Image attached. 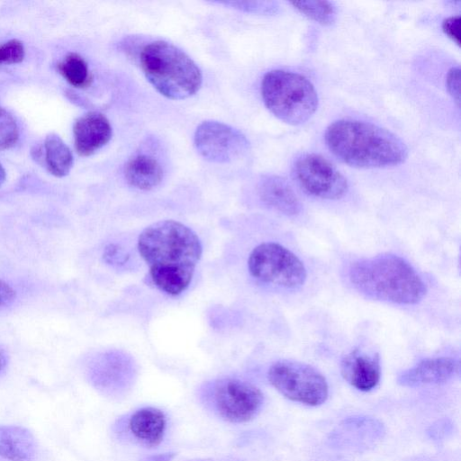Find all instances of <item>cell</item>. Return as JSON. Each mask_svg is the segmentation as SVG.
I'll use <instances>...</instances> for the list:
<instances>
[{
	"mask_svg": "<svg viewBox=\"0 0 461 461\" xmlns=\"http://www.w3.org/2000/svg\"><path fill=\"white\" fill-rule=\"evenodd\" d=\"M294 176L308 194L325 200H338L348 192L345 176L325 158L308 153L300 156L294 164Z\"/></svg>",
	"mask_w": 461,
	"mask_h": 461,
	"instance_id": "cell-8",
	"label": "cell"
},
{
	"mask_svg": "<svg viewBox=\"0 0 461 461\" xmlns=\"http://www.w3.org/2000/svg\"><path fill=\"white\" fill-rule=\"evenodd\" d=\"M25 57V49L22 41L10 40L0 44V65L20 63Z\"/></svg>",
	"mask_w": 461,
	"mask_h": 461,
	"instance_id": "cell-22",
	"label": "cell"
},
{
	"mask_svg": "<svg viewBox=\"0 0 461 461\" xmlns=\"http://www.w3.org/2000/svg\"><path fill=\"white\" fill-rule=\"evenodd\" d=\"M165 414L157 408L145 407L136 411L129 420V429L143 445L154 447L161 443L166 430Z\"/></svg>",
	"mask_w": 461,
	"mask_h": 461,
	"instance_id": "cell-15",
	"label": "cell"
},
{
	"mask_svg": "<svg viewBox=\"0 0 461 461\" xmlns=\"http://www.w3.org/2000/svg\"><path fill=\"white\" fill-rule=\"evenodd\" d=\"M248 269L256 280L285 289L301 287L307 276L302 260L276 242H263L249 253Z\"/></svg>",
	"mask_w": 461,
	"mask_h": 461,
	"instance_id": "cell-6",
	"label": "cell"
},
{
	"mask_svg": "<svg viewBox=\"0 0 461 461\" xmlns=\"http://www.w3.org/2000/svg\"><path fill=\"white\" fill-rule=\"evenodd\" d=\"M60 75L73 86L88 87L93 80L88 65L85 59L77 53H68L59 64Z\"/></svg>",
	"mask_w": 461,
	"mask_h": 461,
	"instance_id": "cell-19",
	"label": "cell"
},
{
	"mask_svg": "<svg viewBox=\"0 0 461 461\" xmlns=\"http://www.w3.org/2000/svg\"><path fill=\"white\" fill-rule=\"evenodd\" d=\"M5 171L4 169V167H2V165L0 164V187L2 186V185L4 184L5 180Z\"/></svg>",
	"mask_w": 461,
	"mask_h": 461,
	"instance_id": "cell-29",
	"label": "cell"
},
{
	"mask_svg": "<svg viewBox=\"0 0 461 461\" xmlns=\"http://www.w3.org/2000/svg\"><path fill=\"white\" fill-rule=\"evenodd\" d=\"M194 141L205 159L219 164L242 158L249 148V140L240 131L215 121L203 122L194 132Z\"/></svg>",
	"mask_w": 461,
	"mask_h": 461,
	"instance_id": "cell-9",
	"label": "cell"
},
{
	"mask_svg": "<svg viewBox=\"0 0 461 461\" xmlns=\"http://www.w3.org/2000/svg\"><path fill=\"white\" fill-rule=\"evenodd\" d=\"M36 153V158L43 160L50 173L55 176H67L73 166L70 149L57 134H49L44 140L42 148Z\"/></svg>",
	"mask_w": 461,
	"mask_h": 461,
	"instance_id": "cell-18",
	"label": "cell"
},
{
	"mask_svg": "<svg viewBox=\"0 0 461 461\" xmlns=\"http://www.w3.org/2000/svg\"><path fill=\"white\" fill-rule=\"evenodd\" d=\"M137 246L153 284L169 295H178L189 286L203 253L197 234L175 220L147 226L139 235Z\"/></svg>",
	"mask_w": 461,
	"mask_h": 461,
	"instance_id": "cell-1",
	"label": "cell"
},
{
	"mask_svg": "<svg viewBox=\"0 0 461 461\" xmlns=\"http://www.w3.org/2000/svg\"><path fill=\"white\" fill-rule=\"evenodd\" d=\"M15 297V291L6 282L0 280V308L9 304Z\"/></svg>",
	"mask_w": 461,
	"mask_h": 461,
	"instance_id": "cell-26",
	"label": "cell"
},
{
	"mask_svg": "<svg viewBox=\"0 0 461 461\" xmlns=\"http://www.w3.org/2000/svg\"><path fill=\"white\" fill-rule=\"evenodd\" d=\"M340 370L348 384L357 390L367 392L380 381V358L375 352L356 348L343 357Z\"/></svg>",
	"mask_w": 461,
	"mask_h": 461,
	"instance_id": "cell-11",
	"label": "cell"
},
{
	"mask_svg": "<svg viewBox=\"0 0 461 461\" xmlns=\"http://www.w3.org/2000/svg\"><path fill=\"white\" fill-rule=\"evenodd\" d=\"M221 5H229L235 9L256 14H276L278 5L272 1H244V2H219Z\"/></svg>",
	"mask_w": 461,
	"mask_h": 461,
	"instance_id": "cell-23",
	"label": "cell"
},
{
	"mask_svg": "<svg viewBox=\"0 0 461 461\" xmlns=\"http://www.w3.org/2000/svg\"><path fill=\"white\" fill-rule=\"evenodd\" d=\"M73 134L77 152L80 156L87 157L110 141L113 130L110 122L103 113L90 112L75 122Z\"/></svg>",
	"mask_w": 461,
	"mask_h": 461,
	"instance_id": "cell-12",
	"label": "cell"
},
{
	"mask_svg": "<svg viewBox=\"0 0 461 461\" xmlns=\"http://www.w3.org/2000/svg\"><path fill=\"white\" fill-rule=\"evenodd\" d=\"M36 441L25 428L0 426V456L8 461H32L36 455Z\"/></svg>",
	"mask_w": 461,
	"mask_h": 461,
	"instance_id": "cell-16",
	"label": "cell"
},
{
	"mask_svg": "<svg viewBox=\"0 0 461 461\" xmlns=\"http://www.w3.org/2000/svg\"><path fill=\"white\" fill-rule=\"evenodd\" d=\"M172 457L173 454L157 455L149 457L148 461H170Z\"/></svg>",
	"mask_w": 461,
	"mask_h": 461,
	"instance_id": "cell-27",
	"label": "cell"
},
{
	"mask_svg": "<svg viewBox=\"0 0 461 461\" xmlns=\"http://www.w3.org/2000/svg\"><path fill=\"white\" fill-rule=\"evenodd\" d=\"M444 33L456 44H460V16L454 15L446 18L442 23Z\"/></svg>",
	"mask_w": 461,
	"mask_h": 461,
	"instance_id": "cell-25",
	"label": "cell"
},
{
	"mask_svg": "<svg viewBox=\"0 0 461 461\" xmlns=\"http://www.w3.org/2000/svg\"><path fill=\"white\" fill-rule=\"evenodd\" d=\"M262 392L254 384L238 379L219 380L213 389V402L219 415L232 423L253 419L263 405Z\"/></svg>",
	"mask_w": 461,
	"mask_h": 461,
	"instance_id": "cell-10",
	"label": "cell"
},
{
	"mask_svg": "<svg viewBox=\"0 0 461 461\" xmlns=\"http://www.w3.org/2000/svg\"><path fill=\"white\" fill-rule=\"evenodd\" d=\"M19 138L16 121L5 108L0 106V150L14 146Z\"/></svg>",
	"mask_w": 461,
	"mask_h": 461,
	"instance_id": "cell-21",
	"label": "cell"
},
{
	"mask_svg": "<svg viewBox=\"0 0 461 461\" xmlns=\"http://www.w3.org/2000/svg\"><path fill=\"white\" fill-rule=\"evenodd\" d=\"M140 61L149 82L169 99H186L196 94L202 86V72L195 62L182 50L165 41L145 45Z\"/></svg>",
	"mask_w": 461,
	"mask_h": 461,
	"instance_id": "cell-4",
	"label": "cell"
},
{
	"mask_svg": "<svg viewBox=\"0 0 461 461\" xmlns=\"http://www.w3.org/2000/svg\"><path fill=\"white\" fill-rule=\"evenodd\" d=\"M163 169L154 157L138 153L131 157L124 167L126 182L139 190H151L158 186L163 179Z\"/></svg>",
	"mask_w": 461,
	"mask_h": 461,
	"instance_id": "cell-17",
	"label": "cell"
},
{
	"mask_svg": "<svg viewBox=\"0 0 461 461\" xmlns=\"http://www.w3.org/2000/svg\"><path fill=\"white\" fill-rule=\"evenodd\" d=\"M6 363H7L6 355L4 352V350H2L0 348V371L5 366Z\"/></svg>",
	"mask_w": 461,
	"mask_h": 461,
	"instance_id": "cell-28",
	"label": "cell"
},
{
	"mask_svg": "<svg viewBox=\"0 0 461 461\" xmlns=\"http://www.w3.org/2000/svg\"><path fill=\"white\" fill-rule=\"evenodd\" d=\"M458 373L459 362L455 358H427L402 372L398 377V383L410 387L438 384L453 379Z\"/></svg>",
	"mask_w": 461,
	"mask_h": 461,
	"instance_id": "cell-13",
	"label": "cell"
},
{
	"mask_svg": "<svg viewBox=\"0 0 461 461\" xmlns=\"http://www.w3.org/2000/svg\"><path fill=\"white\" fill-rule=\"evenodd\" d=\"M446 87L447 93L456 102V105L460 104V69L459 67H452L446 77Z\"/></svg>",
	"mask_w": 461,
	"mask_h": 461,
	"instance_id": "cell-24",
	"label": "cell"
},
{
	"mask_svg": "<svg viewBox=\"0 0 461 461\" xmlns=\"http://www.w3.org/2000/svg\"><path fill=\"white\" fill-rule=\"evenodd\" d=\"M258 195L267 207L286 216H295L302 211L293 188L280 176H262L258 184Z\"/></svg>",
	"mask_w": 461,
	"mask_h": 461,
	"instance_id": "cell-14",
	"label": "cell"
},
{
	"mask_svg": "<svg viewBox=\"0 0 461 461\" xmlns=\"http://www.w3.org/2000/svg\"><path fill=\"white\" fill-rule=\"evenodd\" d=\"M329 150L340 161L359 168L400 165L408 157L403 141L390 131L357 120L332 122L324 135Z\"/></svg>",
	"mask_w": 461,
	"mask_h": 461,
	"instance_id": "cell-2",
	"label": "cell"
},
{
	"mask_svg": "<svg viewBox=\"0 0 461 461\" xmlns=\"http://www.w3.org/2000/svg\"><path fill=\"white\" fill-rule=\"evenodd\" d=\"M267 378L281 394L294 402L317 406L328 397L329 387L325 377L304 363L277 361L269 367Z\"/></svg>",
	"mask_w": 461,
	"mask_h": 461,
	"instance_id": "cell-7",
	"label": "cell"
},
{
	"mask_svg": "<svg viewBox=\"0 0 461 461\" xmlns=\"http://www.w3.org/2000/svg\"><path fill=\"white\" fill-rule=\"evenodd\" d=\"M291 5L304 16L322 25H330L337 18L336 6L330 1H293Z\"/></svg>",
	"mask_w": 461,
	"mask_h": 461,
	"instance_id": "cell-20",
	"label": "cell"
},
{
	"mask_svg": "<svg viewBox=\"0 0 461 461\" xmlns=\"http://www.w3.org/2000/svg\"><path fill=\"white\" fill-rule=\"evenodd\" d=\"M348 279L366 296L397 304H416L427 292L415 268L393 254L355 261L348 268Z\"/></svg>",
	"mask_w": 461,
	"mask_h": 461,
	"instance_id": "cell-3",
	"label": "cell"
},
{
	"mask_svg": "<svg viewBox=\"0 0 461 461\" xmlns=\"http://www.w3.org/2000/svg\"><path fill=\"white\" fill-rule=\"evenodd\" d=\"M261 95L266 107L285 123L299 125L307 122L318 107L313 85L303 76L275 69L265 74Z\"/></svg>",
	"mask_w": 461,
	"mask_h": 461,
	"instance_id": "cell-5",
	"label": "cell"
}]
</instances>
